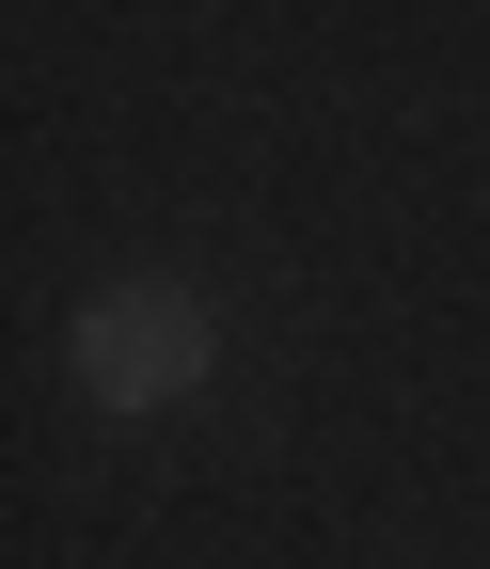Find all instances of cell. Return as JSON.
Segmentation results:
<instances>
[{
    "label": "cell",
    "mask_w": 490,
    "mask_h": 569,
    "mask_svg": "<svg viewBox=\"0 0 490 569\" xmlns=\"http://www.w3.org/2000/svg\"><path fill=\"white\" fill-rule=\"evenodd\" d=\"M63 365H80L96 411H174V396H206V365H222V317H206L190 284H96L80 332H63Z\"/></svg>",
    "instance_id": "1"
}]
</instances>
